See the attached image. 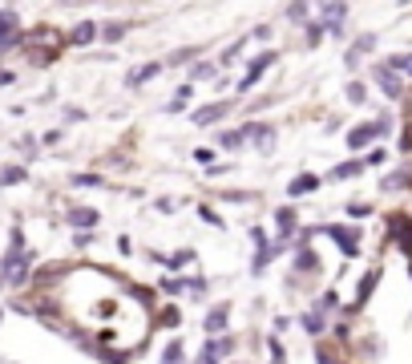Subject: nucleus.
I'll return each mask as SVG.
<instances>
[{"mask_svg":"<svg viewBox=\"0 0 412 364\" xmlns=\"http://www.w3.org/2000/svg\"><path fill=\"white\" fill-rule=\"evenodd\" d=\"M231 348H234L231 336H222V340H215V336H211V340H206V348L198 352V364H218L227 352H231Z\"/></svg>","mask_w":412,"mask_h":364,"instance_id":"f257e3e1","label":"nucleus"},{"mask_svg":"<svg viewBox=\"0 0 412 364\" xmlns=\"http://www.w3.org/2000/svg\"><path fill=\"white\" fill-rule=\"evenodd\" d=\"M324 235H331V239H335L347 255H360V239H356L360 231H352V227H324Z\"/></svg>","mask_w":412,"mask_h":364,"instance_id":"f03ea898","label":"nucleus"},{"mask_svg":"<svg viewBox=\"0 0 412 364\" xmlns=\"http://www.w3.org/2000/svg\"><path fill=\"white\" fill-rule=\"evenodd\" d=\"M267 65H275V53H259V57H255V65L247 69V77L239 82V89H251V85L263 77V69H267Z\"/></svg>","mask_w":412,"mask_h":364,"instance_id":"7ed1b4c3","label":"nucleus"},{"mask_svg":"<svg viewBox=\"0 0 412 364\" xmlns=\"http://www.w3.org/2000/svg\"><path fill=\"white\" fill-rule=\"evenodd\" d=\"M376 134H380V122H368V126H356V130L347 134V146H352V150H360V146H368V142H372Z\"/></svg>","mask_w":412,"mask_h":364,"instance_id":"20e7f679","label":"nucleus"},{"mask_svg":"<svg viewBox=\"0 0 412 364\" xmlns=\"http://www.w3.org/2000/svg\"><path fill=\"white\" fill-rule=\"evenodd\" d=\"M227 320H231V304H218L215 312L206 316V332L218 336V332H227Z\"/></svg>","mask_w":412,"mask_h":364,"instance_id":"39448f33","label":"nucleus"},{"mask_svg":"<svg viewBox=\"0 0 412 364\" xmlns=\"http://www.w3.org/2000/svg\"><path fill=\"white\" fill-rule=\"evenodd\" d=\"M98 33H101V29L93 25V20H81V25L73 29V45H89V41H93Z\"/></svg>","mask_w":412,"mask_h":364,"instance_id":"423d86ee","label":"nucleus"},{"mask_svg":"<svg viewBox=\"0 0 412 364\" xmlns=\"http://www.w3.org/2000/svg\"><path fill=\"white\" fill-rule=\"evenodd\" d=\"M275 223H279V235L287 239V235L295 231V211H291V207H279V211H275Z\"/></svg>","mask_w":412,"mask_h":364,"instance_id":"0eeeda50","label":"nucleus"},{"mask_svg":"<svg viewBox=\"0 0 412 364\" xmlns=\"http://www.w3.org/2000/svg\"><path fill=\"white\" fill-rule=\"evenodd\" d=\"M376 82H380V89H384L388 98H400V82H396L388 69H376Z\"/></svg>","mask_w":412,"mask_h":364,"instance_id":"6e6552de","label":"nucleus"},{"mask_svg":"<svg viewBox=\"0 0 412 364\" xmlns=\"http://www.w3.org/2000/svg\"><path fill=\"white\" fill-rule=\"evenodd\" d=\"M69 223H73V227H93V223H98V211L77 207V211H69Z\"/></svg>","mask_w":412,"mask_h":364,"instance_id":"1a4fd4ad","label":"nucleus"},{"mask_svg":"<svg viewBox=\"0 0 412 364\" xmlns=\"http://www.w3.org/2000/svg\"><path fill=\"white\" fill-rule=\"evenodd\" d=\"M303 328H307V336L315 340V336H324L328 324H324V316H319V312H307V316H303Z\"/></svg>","mask_w":412,"mask_h":364,"instance_id":"9d476101","label":"nucleus"},{"mask_svg":"<svg viewBox=\"0 0 412 364\" xmlns=\"http://www.w3.org/2000/svg\"><path fill=\"white\" fill-rule=\"evenodd\" d=\"M315 186H319V178H315V174H303V178L291 182V195L299 199V195H307V190H315Z\"/></svg>","mask_w":412,"mask_h":364,"instance_id":"9b49d317","label":"nucleus"},{"mask_svg":"<svg viewBox=\"0 0 412 364\" xmlns=\"http://www.w3.org/2000/svg\"><path fill=\"white\" fill-rule=\"evenodd\" d=\"M360 170H364V162H344V166H335V170H331V178H356Z\"/></svg>","mask_w":412,"mask_h":364,"instance_id":"f8f14e48","label":"nucleus"},{"mask_svg":"<svg viewBox=\"0 0 412 364\" xmlns=\"http://www.w3.org/2000/svg\"><path fill=\"white\" fill-rule=\"evenodd\" d=\"M222 114H227V105H211V110L194 114V122H198V126H211V122H215V117H222Z\"/></svg>","mask_w":412,"mask_h":364,"instance_id":"ddd939ff","label":"nucleus"},{"mask_svg":"<svg viewBox=\"0 0 412 364\" xmlns=\"http://www.w3.org/2000/svg\"><path fill=\"white\" fill-rule=\"evenodd\" d=\"M158 69H162V65H142V69H138V73L130 77V85H146L149 77H158Z\"/></svg>","mask_w":412,"mask_h":364,"instance_id":"4468645a","label":"nucleus"},{"mask_svg":"<svg viewBox=\"0 0 412 364\" xmlns=\"http://www.w3.org/2000/svg\"><path fill=\"white\" fill-rule=\"evenodd\" d=\"M178 360H182V340H170L162 352V364H178Z\"/></svg>","mask_w":412,"mask_h":364,"instance_id":"2eb2a0df","label":"nucleus"},{"mask_svg":"<svg viewBox=\"0 0 412 364\" xmlns=\"http://www.w3.org/2000/svg\"><path fill=\"white\" fill-rule=\"evenodd\" d=\"M299 271H319V255H312V251H299Z\"/></svg>","mask_w":412,"mask_h":364,"instance_id":"dca6fc26","label":"nucleus"},{"mask_svg":"<svg viewBox=\"0 0 412 364\" xmlns=\"http://www.w3.org/2000/svg\"><path fill=\"white\" fill-rule=\"evenodd\" d=\"M17 33V17L13 13H0V37H13Z\"/></svg>","mask_w":412,"mask_h":364,"instance_id":"f3484780","label":"nucleus"},{"mask_svg":"<svg viewBox=\"0 0 412 364\" xmlns=\"http://www.w3.org/2000/svg\"><path fill=\"white\" fill-rule=\"evenodd\" d=\"M20 178H25V170H20V166H8V170L0 174V186H13V182H20Z\"/></svg>","mask_w":412,"mask_h":364,"instance_id":"a211bd4d","label":"nucleus"},{"mask_svg":"<svg viewBox=\"0 0 412 364\" xmlns=\"http://www.w3.org/2000/svg\"><path fill=\"white\" fill-rule=\"evenodd\" d=\"M388 65L392 69H412V57L408 53H396V57H388Z\"/></svg>","mask_w":412,"mask_h":364,"instance_id":"6ab92c4d","label":"nucleus"},{"mask_svg":"<svg viewBox=\"0 0 412 364\" xmlns=\"http://www.w3.org/2000/svg\"><path fill=\"white\" fill-rule=\"evenodd\" d=\"M331 308H335V292H324V296H319V316L331 312Z\"/></svg>","mask_w":412,"mask_h":364,"instance_id":"aec40b11","label":"nucleus"},{"mask_svg":"<svg viewBox=\"0 0 412 364\" xmlns=\"http://www.w3.org/2000/svg\"><path fill=\"white\" fill-rule=\"evenodd\" d=\"M101 33L109 37V41H117V37L126 33V25H117V20H114V25H105V29H101Z\"/></svg>","mask_w":412,"mask_h":364,"instance_id":"412c9836","label":"nucleus"},{"mask_svg":"<svg viewBox=\"0 0 412 364\" xmlns=\"http://www.w3.org/2000/svg\"><path fill=\"white\" fill-rule=\"evenodd\" d=\"M73 182H77V186H98V174H77V178H73Z\"/></svg>","mask_w":412,"mask_h":364,"instance_id":"4be33fe9","label":"nucleus"},{"mask_svg":"<svg viewBox=\"0 0 412 364\" xmlns=\"http://www.w3.org/2000/svg\"><path fill=\"white\" fill-rule=\"evenodd\" d=\"M347 98L360 105V101H364V85H347Z\"/></svg>","mask_w":412,"mask_h":364,"instance_id":"5701e85b","label":"nucleus"}]
</instances>
